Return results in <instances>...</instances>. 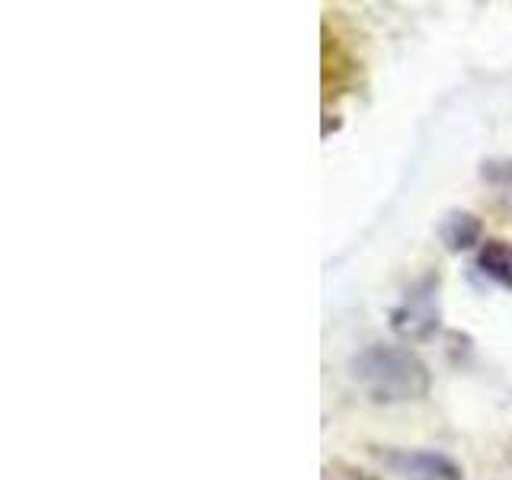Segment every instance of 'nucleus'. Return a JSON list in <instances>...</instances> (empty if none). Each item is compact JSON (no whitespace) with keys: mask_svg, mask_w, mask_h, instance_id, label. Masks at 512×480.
I'll return each instance as SVG.
<instances>
[{"mask_svg":"<svg viewBox=\"0 0 512 480\" xmlns=\"http://www.w3.org/2000/svg\"><path fill=\"white\" fill-rule=\"evenodd\" d=\"M352 378L378 404H400V400H420L429 391V368L407 346H368L352 359Z\"/></svg>","mask_w":512,"mask_h":480,"instance_id":"f257e3e1","label":"nucleus"},{"mask_svg":"<svg viewBox=\"0 0 512 480\" xmlns=\"http://www.w3.org/2000/svg\"><path fill=\"white\" fill-rule=\"evenodd\" d=\"M384 464L404 480H461V468L452 458L426 448H394L384 455Z\"/></svg>","mask_w":512,"mask_h":480,"instance_id":"f03ea898","label":"nucleus"},{"mask_svg":"<svg viewBox=\"0 0 512 480\" xmlns=\"http://www.w3.org/2000/svg\"><path fill=\"white\" fill-rule=\"evenodd\" d=\"M391 324L400 336H410V340H423V336H429L439 324V311L432 308V292L416 295L413 301L404 304V308H397Z\"/></svg>","mask_w":512,"mask_h":480,"instance_id":"7ed1b4c3","label":"nucleus"},{"mask_svg":"<svg viewBox=\"0 0 512 480\" xmlns=\"http://www.w3.org/2000/svg\"><path fill=\"white\" fill-rule=\"evenodd\" d=\"M477 269L496 285L512 288V244L509 240H484L477 250Z\"/></svg>","mask_w":512,"mask_h":480,"instance_id":"20e7f679","label":"nucleus"},{"mask_svg":"<svg viewBox=\"0 0 512 480\" xmlns=\"http://www.w3.org/2000/svg\"><path fill=\"white\" fill-rule=\"evenodd\" d=\"M442 240L448 244V250H468L480 240V221L468 212L448 215L442 224Z\"/></svg>","mask_w":512,"mask_h":480,"instance_id":"39448f33","label":"nucleus"}]
</instances>
